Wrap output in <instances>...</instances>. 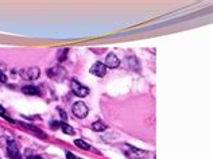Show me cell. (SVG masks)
Here are the masks:
<instances>
[{
	"label": "cell",
	"mask_w": 213,
	"mask_h": 159,
	"mask_svg": "<svg viewBox=\"0 0 213 159\" xmlns=\"http://www.w3.org/2000/svg\"><path fill=\"white\" fill-rule=\"evenodd\" d=\"M121 150L124 151L127 158L130 159H145L147 157V152L143 151V150L135 148L132 146H128V144H123L121 146Z\"/></svg>",
	"instance_id": "cell-1"
},
{
	"label": "cell",
	"mask_w": 213,
	"mask_h": 159,
	"mask_svg": "<svg viewBox=\"0 0 213 159\" xmlns=\"http://www.w3.org/2000/svg\"><path fill=\"white\" fill-rule=\"evenodd\" d=\"M70 89L77 97H86V96L89 95V89H88L86 86H84L81 82H78L77 80H72Z\"/></svg>",
	"instance_id": "cell-2"
},
{
	"label": "cell",
	"mask_w": 213,
	"mask_h": 159,
	"mask_svg": "<svg viewBox=\"0 0 213 159\" xmlns=\"http://www.w3.org/2000/svg\"><path fill=\"white\" fill-rule=\"evenodd\" d=\"M72 111H73V115H74V116L78 117V119H84V117H86V116H88V112H89L88 107H86L85 104H84L82 101H77L76 104L73 105Z\"/></svg>",
	"instance_id": "cell-3"
},
{
	"label": "cell",
	"mask_w": 213,
	"mask_h": 159,
	"mask_svg": "<svg viewBox=\"0 0 213 159\" xmlns=\"http://www.w3.org/2000/svg\"><path fill=\"white\" fill-rule=\"evenodd\" d=\"M39 69L38 67H27V69L20 70V76L24 80H37L39 77Z\"/></svg>",
	"instance_id": "cell-4"
},
{
	"label": "cell",
	"mask_w": 213,
	"mask_h": 159,
	"mask_svg": "<svg viewBox=\"0 0 213 159\" xmlns=\"http://www.w3.org/2000/svg\"><path fill=\"white\" fill-rule=\"evenodd\" d=\"M7 151H8V157L11 159H22V154L15 142H8Z\"/></svg>",
	"instance_id": "cell-5"
},
{
	"label": "cell",
	"mask_w": 213,
	"mask_h": 159,
	"mask_svg": "<svg viewBox=\"0 0 213 159\" xmlns=\"http://www.w3.org/2000/svg\"><path fill=\"white\" fill-rule=\"evenodd\" d=\"M105 67H109V69H116V67L120 65V60L113 54V53H109L105 57Z\"/></svg>",
	"instance_id": "cell-6"
},
{
	"label": "cell",
	"mask_w": 213,
	"mask_h": 159,
	"mask_svg": "<svg viewBox=\"0 0 213 159\" xmlns=\"http://www.w3.org/2000/svg\"><path fill=\"white\" fill-rule=\"evenodd\" d=\"M90 73L95 74L97 77H104L106 73V67L103 62H96V64L90 67Z\"/></svg>",
	"instance_id": "cell-7"
},
{
	"label": "cell",
	"mask_w": 213,
	"mask_h": 159,
	"mask_svg": "<svg viewBox=\"0 0 213 159\" xmlns=\"http://www.w3.org/2000/svg\"><path fill=\"white\" fill-rule=\"evenodd\" d=\"M23 93L24 95H29V96H38L39 95V89L34 85H27V86H23Z\"/></svg>",
	"instance_id": "cell-8"
},
{
	"label": "cell",
	"mask_w": 213,
	"mask_h": 159,
	"mask_svg": "<svg viewBox=\"0 0 213 159\" xmlns=\"http://www.w3.org/2000/svg\"><path fill=\"white\" fill-rule=\"evenodd\" d=\"M61 73V74H65V71H64V69L62 67H51V69H49V71H47V74L51 78H57L58 77V74Z\"/></svg>",
	"instance_id": "cell-9"
},
{
	"label": "cell",
	"mask_w": 213,
	"mask_h": 159,
	"mask_svg": "<svg viewBox=\"0 0 213 159\" xmlns=\"http://www.w3.org/2000/svg\"><path fill=\"white\" fill-rule=\"evenodd\" d=\"M126 64H127V66L130 67V69H131V67H132V69H138V67H139V64H138L135 57H127Z\"/></svg>",
	"instance_id": "cell-10"
},
{
	"label": "cell",
	"mask_w": 213,
	"mask_h": 159,
	"mask_svg": "<svg viewBox=\"0 0 213 159\" xmlns=\"http://www.w3.org/2000/svg\"><path fill=\"white\" fill-rule=\"evenodd\" d=\"M92 128L96 131V132H103V131L106 130V126L104 123H101V121H95V123L92 124Z\"/></svg>",
	"instance_id": "cell-11"
},
{
	"label": "cell",
	"mask_w": 213,
	"mask_h": 159,
	"mask_svg": "<svg viewBox=\"0 0 213 159\" xmlns=\"http://www.w3.org/2000/svg\"><path fill=\"white\" fill-rule=\"evenodd\" d=\"M61 128H62V131H64L65 133H68V135H74V128L72 126H69L68 123H61Z\"/></svg>",
	"instance_id": "cell-12"
},
{
	"label": "cell",
	"mask_w": 213,
	"mask_h": 159,
	"mask_svg": "<svg viewBox=\"0 0 213 159\" xmlns=\"http://www.w3.org/2000/svg\"><path fill=\"white\" fill-rule=\"evenodd\" d=\"M74 144H76L77 147L82 148V150H89L90 148V146L86 142H84L82 139H76V140H74Z\"/></svg>",
	"instance_id": "cell-13"
},
{
	"label": "cell",
	"mask_w": 213,
	"mask_h": 159,
	"mask_svg": "<svg viewBox=\"0 0 213 159\" xmlns=\"http://www.w3.org/2000/svg\"><path fill=\"white\" fill-rule=\"evenodd\" d=\"M68 53H69V50H68L66 47H64V49L58 50V61H59V62H64L65 60H66V55H68Z\"/></svg>",
	"instance_id": "cell-14"
},
{
	"label": "cell",
	"mask_w": 213,
	"mask_h": 159,
	"mask_svg": "<svg viewBox=\"0 0 213 159\" xmlns=\"http://www.w3.org/2000/svg\"><path fill=\"white\" fill-rule=\"evenodd\" d=\"M23 126L26 127V128H29V130H31V131H34V132H35L37 135H39L40 138H46V135H43V133H40V132H42V131H40V130H38V128H37V127L29 126V124H23Z\"/></svg>",
	"instance_id": "cell-15"
},
{
	"label": "cell",
	"mask_w": 213,
	"mask_h": 159,
	"mask_svg": "<svg viewBox=\"0 0 213 159\" xmlns=\"http://www.w3.org/2000/svg\"><path fill=\"white\" fill-rule=\"evenodd\" d=\"M58 112H59V115H61V119L64 123H66L68 121V115H66V112H65L62 108H58Z\"/></svg>",
	"instance_id": "cell-16"
},
{
	"label": "cell",
	"mask_w": 213,
	"mask_h": 159,
	"mask_svg": "<svg viewBox=\"0 0 213 159\" xmlns=\"http://www.w3.org/2000/svg\"><path fill=\"white\" fill-rule=\"evenodd\" d=\"M50 127H51L53 130H57L58 127H61V123H59V121H54V120H51V123H50Z\"/></svg>",
	"instance_id": "cell-17"
},
{
	"label": "cell",
	"mask_w": 213,
	"mask_h": 159,
	"mask_svg": "<svg viewBox=\"0 0 213 159\" xmlns=\"http://www.w3.org/2000/svg\"><path fill=\"white\" fill-rule=\"evenodd\" d=\"M0 82H3V84L7 82V76L4 73H2V71H0Z\"/></svg>",
	"instance_id": "cell-18"
},
{
	"label": "cell",
	"mask_w": 213,
	"mask_h": 159,
	"mask_svg": "<svg viewBox=\"0 0 213 159\" xmlns=\"http://www.w3.org/2000/svg\"><path fill=\"white\" fill-rule=\"evenodd\" d=\"M66 159H77V158L74 157V155L72 154V152H69V151H68V152H66Z\"/></svg>",
	"instance_id": "cell-19"
},
{
	"label": "cell",
	"mask_w": 213,
	"mask_h": 159,
	"mask_svg": "<svg viewBox=\"0 0 213 159\" xmlns=\"http://www.w3.org/2000/svg\"><path fill=\"white\" fill-rule=\"evenodd\" d=\"M0 115H2V116H5V111H4V108H3L2 105H0Z\"/></svg>",
	"instance_id": "cell-20"
},
{
	"label": "cell",
	"mask_w": 213,
	"mask_h": 159,
	"mask_svg": "<svg viewBox=\"0 0 213 159\" xmlns=\"http://www.w3.org/2000/svg\"><path fill=\"white\" fill-rule=\"evenodd\" d=\"M33 159H43V158H40V157H34Z\"/></svg>",
	"instance_id": "cell-21"
}]
</instances>
